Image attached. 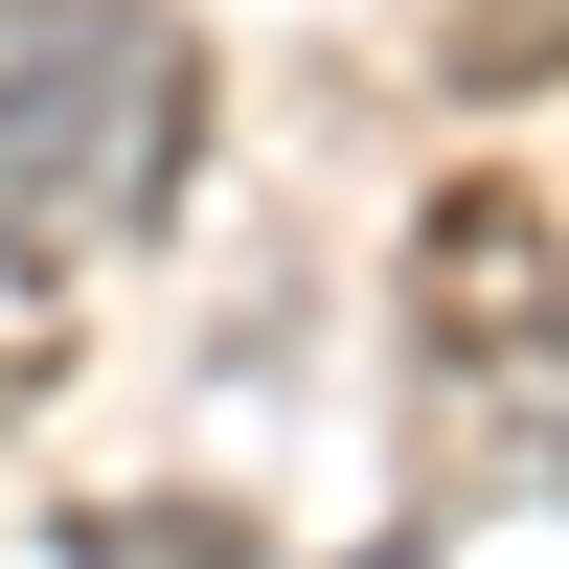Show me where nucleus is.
I'll return each mask as SVG.
<instances>
[{"instance_id": "f257e3e1", "label": "nucleus", "mask_w": 569, "mask_h": 569, "mask_svg": "<svg viewBox=\"0 0 569 569\" xmlns=\"http://www.w3.org/2000/svg\"><path fill=\"white\" fill-rule=\"evenodd\" d=\"M206 160V46L137 0H0V273H114Z\"/></svg>"}, {"instance_id": "f03ea898", "label": "nucleus", "mask_w": 569, "mask_h": 569, "mask_svg": "<svg viewBox=\"0 0 569 569\" xmlns=\"http://www.w3.org/2000/svg\"><path fill=\"white\" fill-rule=\"evenodd\" d=\"M410 342L433 365H569V228L525 182H433L410 206Z\"/></svg>"}, {"instance_id": "7ed1b4c3", "label": "nucleus", "mask_w": 569, "mask_h": 569, "mask_svg": "<svg viewBox=\"0 0 569 569\" xmlns=\"http://www.w3.org/2000/svg\"><path fill=\"white\" fill-rule=\"evenodd\" d=\"M69 569H251V525H228V501H91Z\"/></svg>"}, {"instance_id": "20e7f679", "label": "nucleus", "mask_w": 569, "mask_h": 569, "mask_svg": "<svg viewBox=\"0 0 569 569\" xmlns=\"http://www.w3.org/2000/svg\"><path fill=\"white\" fill-rule=\"evenodd\" d=\"M433 46H456V91H547L569 69V0H433Z\"/></svg>"}, {"instance_id": "39448f33", "label": "nucleus", "mask_w": 569, "mask_h": 569, "mask_svg": "<svg viewBox=\"0 0 569 569\" xmlns=\"http://www.w3.org/2000/svg\"><path fill=\"white\" fill-rule=\"evenodd\" d=\"M46 365H69V297H46V273H0V410H23Z\"/></svg>"}, {"instance_id": "423d86ee", "label": "nucleus", "mask_w": 569, "mask_h": 569, "mask_svg": "<svg viewBox=\"0 0 569 569\" xmlns=\"http://www.w3.org/2000/svg\"><path fill=\"white\" fill-rule=\"evenodd\" d=\"M342 569H410V547H342Z\"/></svg>"}]
</instances>
